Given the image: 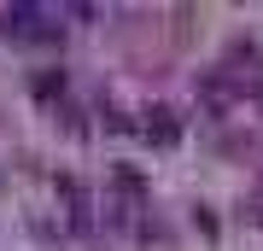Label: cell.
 <instances>
[{"mask_svg": "<svg viewBox=\"0 0 263 251\" xmlns=\"http://www.w3.org/2000/svg\"><path fill=\"white\" fill-rule=\"evenodd\" d=\"M6 29H18L24 41H47V18H41L35 6H12L6 12Z\"/></svg>", "mask_w": 263, "mask_h": 251, "instance_id": "cell-1", "label": "cell"}]
</instances>
